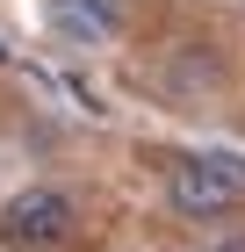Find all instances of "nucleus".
Listing matches in <instances>:
<instances>
[{
	"mask_svg": "<svg viewBox=\"0 0 245 252\" xmlns=\"http://www.w3.org/2000/svg\"><path fill=\"white\" fill-rule=\"evenodd\" d=\"M72 223H79V209L58 188H22L15 202H0V245L7 252H51L72 238Z\"/></svg>",
	"mask_w": 245,
	"mask_h": 252,
	"instance_id": "2",
	"label": "nucleus"
},
{
	"mask_svg": "<svg viewBox=\"0 0 245 252\" xmlns=\"http://www.w3.org/2000/svg\"><path fill=\"white\" fill-rule=\"evenodd\" d=\"M51 29L65 43H108L123 29V7L115 0H51Z\"/></svg>",
	"mask_w": 245,
	"mask_h": 252,
	"instance_id": "3",
	"label": "nucleus"
},
{
	"mask_svg": "<svg viewBox=\"0 0 245 252\" xmlns=\"http://www.w3.org/2000/svg\"><path fill=\"white\" fill-rule=\"evenodd\" d=\"M202 252H245V231L238 238H216V245H202Z\"/></svg>",
	"mask_w": 245,
	"mask_h": 252,
	"instance_id": "4",
	"label": "nucleus"
},
{
	"mask_svg": "<svg viewBox=\"0 0 245 252\" xmlns=\"http://www.w3.org/2000/svg\"><path fill=\"white\" fill-rule=\"evenodd\" d=\"M166 202L180 216H224L245 202V158L238 152H188V158H173V173H166Z\"/></svg>",
	"mask_w": 245,
	"mask_h": 252,
	"instance_id": "1",
	"label": "nucleus"
}]
</instances>
